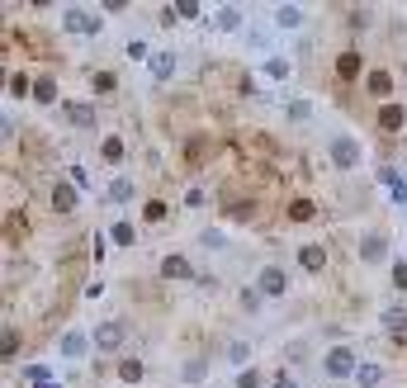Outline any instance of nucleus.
<instances>
[{"label":"nucleus","instance_id":"nucleus-38","mask_svg":"<svg viewBox=\"0 0 407 388\" xmlns=\"http://www.w3.org/2000/svg\"><path fill=\"white\" fill-rule=\"evenodd\" d=\"M393 289H407V261H393Z\"/></svg>","mask_w":407,"mask_h":388},{"label":"nucleus","instance_id":"nucleus-12","mask_svg":"<svg viewBox=\"0 0 407 388\" xmlns=\"http://www.w3.org/2000/svg\"><path fill=\"white\" fill-rule=\"evenodd\" d=\"M365 90L374 95V100H389V95H393V71H384V66H374V71L365 76Z\"/></svg>","mask_w":407,"mask_h":388},{"label":"nucleus","instance_id":"nucleus-44","mask_svg":"<svg viewBox=\"0 0 407 388\" xmlns=\"http://www.w3.org/2000/svg\"><path fill=\"white\" fill-rule=\"evenodd\" d=\"M33 388H62V384H57V379H38Z\"/></svg>","mask_w":407,"mask_h":388},{"label":"nucleus","instance_id":"nucleus-27","mask_svg":"<svg viewBox=\"0 0 407 388\" xmlns=\"http://www.w3.org/2000/svg\"><path fill=\"white\" fill-rule=\"evenodd\" d=\"M119 379L124 384H142V360L133 355V360H119Z\"/></svg>","mask_w":407,"mask_h":388},{"label":"nucleus","instance_id":"nucleus-23","mask_svg":"<svg viewBox=\"0 0 407 388\" xmlns=\"http://www.w3.org/2000/svg\"><path fill=\"white\" fill-rule=\"evenodd\" d=\"M228 360H232L237 370H251V341H232L228 346Z\"/></svg>","mask_w":407,"mask_h":388},{"label":"nucleus","instance_id":"nucleus-6","mask_svg":"<svg viewBox=\"0 0 407 388\" xmlns=\"http://www.w3.org/2000/svg\"><path fill=\"white\" fill-rule=\"evenodd\" d=\"M298 265H303L308 275H322V270H327V247H322V242H303V247H298Z\"/></svg>","mask_w":407,"mask_h":388},{"label":"nucleus","instance_id":"nucleus-43","mask_svg":"<svg viewBox=\"0 0 407 388\" xmlns=\"http://www.w3.org/2000/svg\"><path fill=\"white\" fill-rule=\"evenodd\" d=\"M270 388H298V379H294V374H280V379H275Z\"/></svg>","mask_w":407,"mask_h":388},{"label":"nucleus","instance_id":"nucleus-10","mask_svg":"<svg viewBox=\"0 0 407 388\" xmlns=\"http://www.w3.org/2000/svg\"><path fill=\"white\" fill-rule=\"evenodd\" d=\"M76 204H81V189L71 185V180H57V185H52V208H57V213H71Z\"/></svg>","mask_w":407,"mask_h":388},{"label":"nucleus","instance_id":"nucleus-19","mask_svg":"<svg viewBox=\"0 0 407 388\" xmlns=\"http://www.w3.org/2000/svg\"><path fill=\"white\" fill-rule=\"evenodd\" d=\"M270 19H275V29H298L303 24V5H280Z\"/></svg>","mask_w":407,"mask_h":388},{"label":"nucleus","instance_id":"nucleus-28","mask_svg":"<svg viewBox=\"0 0 407 388\" xmlns=\"http://www.w3.org/2000/svg\"><path fill=\"white\" fill-rule=\"evenodd\" d=\"M90 86H95V95H114L119 90V76H114V71H95Z\"/></svg>","mask_w":407,"mask_h":388},{"label":"nucleus","instance_id":"nucleus-11","mask_svg":"<svg viewBox=\"0 0 407 388\" xmlns=\"http://www.w3.org/2000/svg\"><path fill=\"white\" fill-rule=\"evenodd\" d=\"M85 346H90V336H85L81 327H71V331H62V346H57V351H62L66 360H81V355H85Z\"/></svg>","mask_w":407,"mask_h":388},{"label":"nucleus","instance_id":"nucleus-40","mask_svg":"<svg viewBox=\"0 0 407 388\" xmlns=\"http://www.w3.org/2000/svg\"><path fill=\"white\" fill-rule=\"evenodd\" d=\"M19 351V336H15V327H5V355H15Z\"/></svg>","mask_w":407,"mask_h":388},{"label":"nucleus","instance_id":"nucleus-24","mask_svg":"<svg viewBox=\"0 0 407 388\" xmlns=\"http://www.w3.org/2000/svg\"><path fill=\"white\" fill-rule=\"evenodd\" d=\"M33 100H38V105H52V100H57V81H52V76L33 81Z\"/></svg>","mask_w":407,"mask_h":388},{"label":"nucleus","instance_id":"nucleus-33","mask_svg":"<svg viewBox=\"0 0 407 388\" xmlns=\"http://www.w3.org/2000/svg\"><path fill=\"white\" fill-rule=\"evenodd\" d=\"M384 185L393 189V199H398V204H407V185H403V175H398V171H384Z\"/></svg>","mask_w":407,"mask_h":388},{"label":"nucleus","instance_id":"nucleus-32","mask_svg":"<svg viewBox=\"0 0 407 388\" xmlns=\"http://www.w3.org/2000/svg\"><path fill=\"white\" fill-rule=\"evenodd\" d=\"M261 303H266V294L251 284V289H242V312H261Z\"/></svg>","mask_w":407,"mask_h":388},{"label":"nucleus","instance_id":"nucleus-30","mask_svg":"<svg viewBox=\"0 0 407 388\" xmlns=\"http://www.w3.org/2000/svg\"><path fill=\"white\" fill-rule=\"evenodd\" d=\"M124 52H128V62H152V47L142 43V38H128Z\"/></svg>","mask_w":407,"mask_h":388},{"label":"nucleus","instance_id":"nucleus-18","mask_svg":"<svg viewBox=\"0 0 407 388\" xmlns=\"http://www.w3.org/2000/svg\"><path fill=\"white\" fill-rule=\"evenodd\" d=\"M336 76H341V81H355V76H360V52H355V47H346L341 57H336Z\"/></svg>","mask_w":407,"mask_h":388},{"label":"nucleus","instance_id":"nucleus-7","mask_svg":"<svg viewBox=\"0 0 407 388\" xmlns=\"http://www.w3.org/2000/svg\"><path fill=\"white\" fill-rule=\"evenodd\" d=\"M256 289H261L266 298H280L284 289H289V275H284L280 265H266V270H261V280H256Z\"/></svg>","mask_w":407,"mask_h":388},{"label":"nucleus","instance_id":"nucleus-5","mask_svg":"<svg viewBox=\"0 0 407 388\" xmlns=\"http://www.w3.org/2000/svg\"><path fill=\"white\" fill-rule=\"evenodd\" d=\"M62 119L71 128H95L100 119H95V105H85V100H66L62 105Z\"/></svg>","mask_w":407,"mask_h":388},{"label":"nucleus","instance_id":"nucleus-9","mask_svg":"<svg viewBox=\"0 0 407 388\" xmlns=\"http://www.w3.org/2000/svg\"><path fill=\"white\" fill-rule=\"evenodd\" d=\"M384 256H389V237H384V233H365V242H360V261H365V265H379Z\"/></svg>","mask_w":407,"mask_h":388},{"label":"nucleus","instance_id":"nucleus-2","mask_svg":"<svg viewBox=\"0 0 407 388\" xmlns=\"http://www.w3.org/2000/svg\"><path fill=\"white\" fill-rule=\"evenodd\" d=\"M322 370H327L331 379H346V374L355 379V370H360V355H355L350 346H331V351H327V360H322Z\"/></svg>","mask_w":407,"mask_h":388},{"label":"nucleus","instance_id":"nucleus-36","mask_svg":"<svg viewBox=\"0 0 407 388\" xmlns=\"http://www.w3.org/2000/svg\"><path fill=\"white\" fill-rule=\"evenodd\" d=\"M261 384H266V379H261V370H256V365L237 374V388H261Z\"/></svg>","mask_w":407,"mask_h":388},{"label":"nucleus","instance_id":"nucleus-29","mask_svg":"<svg viewBox=\"0 0 407 388\" xmlns=\"http://www.w3.org/2000/svg\"><path fill=\"white\" fill-rule=\"evenodd\" d=\"M199 247H208V251H223V247H228L223 228H204V233H199Z\"/></svg>","mask_w":407,"mask_h":388},{"label":"nucleus","instance_id":"nucleus-22","mask_svg":"<svg viewBox=\"0 0 407 388\" xmlns=\"http://www.w3.org/2000/svg\"><path fill=\"white\" fill-rule=\"evenodd\" d=\"M266 76L270 81H289L294 76V62H289V57H266Z\"/></svg>","mask_w":407,"mask_h":388},{"label":"nucleus","instance_id":"nucleus-25","mask_svg":"<svg viewBox=\"0 0 407 388\" xmlns=\"http://www.w3.org/2000/svg\"><path fill=\"white\" fill-rule=\"evenodd\" d=\"M110 242H114V247H133V242H138L133 223H114V228H110Z\"/></svg>","mask_w":407,"mask_h":388},{"label":"nucleus","instance_id":"nucleus-42","mask_svg":"<svg viewBox=\"0 0 407 388\" xmlns=\"http://www.w3.org/2000/svg\"><path fill=\"white\" fill-rule=\"evenodd\" d=\"M100 294H105V280H90V284H85V298H90V303H95Z\"/></svg>","mask_w":407,"mask_h":388},{"label":"nucleus","instance_id":"nucleus-26","mask_svg":"<svg viewBox=\"0 0 407 388\" xmlns=\"http://www.w3.org/2000/svg\"><path fill=\"white\" fill-rule=\"evenodd\" d=\"M213 24H218V29H228V33H232V29H242V10H237V5H223Z\"/></svg>","mask_w":407,"mask_h":388},{"label":"nucleus","instance_id":"nucleus-1","mask_svg":"<svg viewBox=\"0 0 407 388\" xmlns=\"http://www.w3.org/2000/svg\"><path fill=\"white\" fill-rule=\"evenodd\" d=\"M327 161L336 171H355L365 161V142L355 138V133H331L327 138Z\"/></svg>","mask_w":407,"mask_h":388},{"label":"nucleus","instance_id":"nucleus-39","mask_svg":"<svg viewBox=\"0 0 407 388\" xmlns=\"http://www.w3.org/2000/svg\"><path fill=\"white\" fill-rule=\"evenodd\" d=\"M204 199H208V194H204L199 185H194V189H185V208H204Z\"/></svg>","mask_w":407,"mask_h":388},{"label":"nucleus","instance_id":"nucleus-34","mask_svg":"<svg viewBox=\"0 0 407 388\" xmlns=\"http://www.w3.org/2000/svg\"><path fill=\"white\" fill-rule=\"evenodd\" d=\"M171 10H175L180 19H199V15H204V5H199V0H175Z\"/></svg>","mask_w":407,"mask_h":388},{"label":"nucleus","instance_id":"nucleus-13","mask_svg":"<svg viewBox=\"0 0 407 388\" xmlns=\"http://www.w3.org/2000/svg\"><path fill=\"white\" fill-rule=\"evenodd\" d=\"M403 124H407V109L403 105H384V109H379V128H384V133H403Z\"/></svg>","mask_w":407,"mask_h":388},{"label":"nucleus","instance_id":"nucleus-41","mask_svg":"<svg viewBox=\"0 0 407 388\" xmlns=\"http://www.w3.org/2000/svg\"><path fill=\"white\" fill-rule=\"evenodd\" d=\"M166 218V204H147V223H161Z\"/></svg>","mask_w":407,"mask_h":388},{"label":"nucleus","instance_id":"nucleus-4","mask_svg":"<svg viewBox=\"0 0 407 388\" xmlns=\"http://www.w3.org/2000/svg\"><path fill=\"white\" fill-rule=\"evenodd\" d=\"M62 29L95 38V33H100V15H90V10H62Z\"/></svg>","mask_w":407,"mask_h":388},{"label":"nucleus","instance_id":"nucleus-16","mask_svg":"<svg viewBox=\"0 0 407 388\" xmlns=\"http://www.w3.org/2000/svg\"><path fill=\"white\" fill-rule=\"evenodd\" d=\"M384 331H393V336L407 331V308L403 303H389V308H384Z\"/></svg>","mask_w":407,"mask_h":388},{"label":"nucleus","instance_id":"nucleus-3","mask_svg":"<svg viewBox=\"0 0 407 388\" xmlns=\"http://www.w3.org/2000/svg\"><path fill=\"white\" fill-rule=\"evenodd\" d=\"M90 346H95V351H105V355L119 351V346H124V322H100L90 331Z\"/></svg>","mask_w":407,"mask_h":388},{"label":"nucleus","instance_id":"nucleus-15","mask_svg":"<svg viewBox=\"0 0 407 388\" xmlns=\"http://www.w3.org/2000/svg\"><path fill=\"white\" fill-rule=\"evenodd\" d=\"M355 384H360V388H379V384H384V365H374V360H360Z\"/></svg>","mask_w":407,"mask_h":388},{"label":"nucleus","instance_id":"nucleus-45","mask_svg":"<svg viewBox=\"0 0 407 388\" xmlns=\"http://www.w3.org/2000/svg\"><path fill=\"white\" fill-rule=\"evenodd\" d=\"M403 81H407V66H403Z\"/></svg>","mask_w":407,"mask_h":388},{"label":"nucleus","instance_id":"nucleus-8","mask_svg":"<svg viewBox=\"0 0 407 388\" xmlns=\"http://www.w3.org/2000/svg\"><path fill=\"white\" fill-rule=\"evenodd\" d=\"M161 275H166V280H199V275H194V265H189L185 256H180V251L161 256Z\"/></svg>","mask_w":407,"mask_h":388},{"label":"nucleus","instance_id":"nucleus-37","mask_svg":"<svg viewBox=\"0 0 407 388\" xmlns=\"http://www.w3.org/2000/svg\"><path fill=\"white\" fill-rule=\"evenodd\" d=\"M66 180H71L76 189H90V175H85V166H71V171H66Z\"/></svg>","mask_w":407,"mask_h":388},{"label":"nucleus","instance_id":"nucleus-17","mask_svg":"<svg viewBox=\"0 0 407 388\" xmlns=\"http://www.w3.org/2000/svg\"><path fill=\"white\" fill-rule=\"evenodd\" d=\"M152 81H171L175 76V52H152Z\"/></svg>","mask_w":407,"mask_h":388},{"label":"nucleus","instance_id":"nucleus-14","mask_svg":"<svg viewBox=\"0 0 407 388\" xmlns=\"http://www.w3.org/2000/svg\"><path fill=\"white\" fill-rule=\"evenodd\" d=\"M105 194H110V204H133V199H138V189H133V180H128V175H114Z\"/></svg>","mask_w":407,"mask_h":388},{"label":"nucleus","instance_id":"nucleus-35","mask_svg":"<svg viewBox=\"0 0 407 388\" xmlns=\"http://www.w3.org/2000/svg\"><path fill=\"white\" fill-rule=\"evenodd\" d=\"M289 218H294V223H308V218H313V199H294L289 204Z\"/></svg>","mask_w":407,"mask_h":388},{"label":"nucleus","instance_id":"nucleus-21","mask_svg":"<svg viewBox=\"0 0 407 388\" xmlns=\"http://www.w3.org/2000/svg\"><path fill=\"white\" fill-rule=\"evenodd\" d=\"M284 119H289V124H308V119H313V105H308V100H289V105H284Z\"/></svg>","mask_w":407,"mask_h":388},{"label":"nucleus","instance_id":"nucleus-31","mask_svg":"<svg viewBox=\"0 0 407 388\" xmlns=\"http://www.w3.org/2000/svg\"><path fill=\"white\" fill-rule=\"evenodd\" d=\"M5 90L15 95V100H24V95H33V81L24 76V71H15V76H10V86H5Z\"/></svg>","mask_w":407,"mask_h":388},{"label":"nucleus","instance_id":"nucleus-20","mask_svg":"<svg viewBox=\"0 0 407 388\" xmlns=\"http://www.w3.org/2000/svg\"><path fill=\"white\" fill-rule=\"evenodd\" d=\"M100 156H105L110 166H119V161H124V138H119V133H110V138L100 142Z\"/></svg>","mask_w":407,"mask_h":388}]
</instances>
